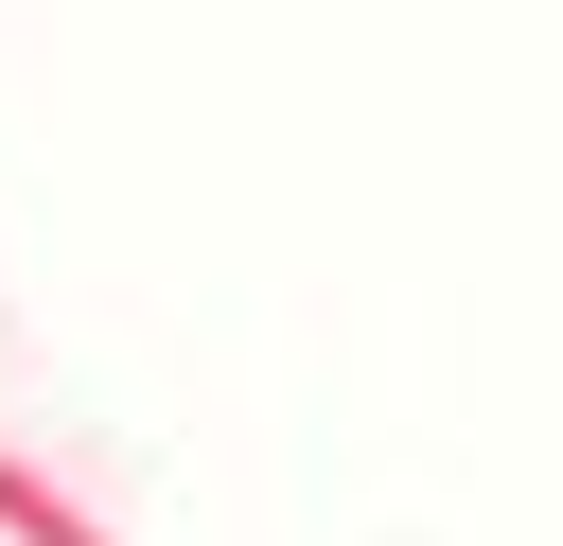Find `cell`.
Segmentation results:
<instances>
[{
	"instance_id": "obj_1",
	"label": "cell",
	"mask_w": 563,
	"mask_h": 546,
	"mask_svg": "<svg viewBox=\"0 0 563 546\" xmlns=\"http://www.w3.org/2000/svg\"><path fill=\"white\" fill-rule=\"evenodd\" d=\"M0 546H123V511H106L53 440H18V423H0Z\"/></svg>"
}]
</instances>
